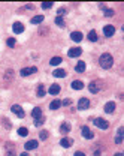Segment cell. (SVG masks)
I'll return each instance as SVG.
<instances>
[{
	"label": "cell",
	"instance_id": "obj_36",
	"mask_svg": "<svg viewBox=\"0 0 124 156\" xmlns=\"http://www.w3.org/2000/svg\"><path fill=\"white\" fill-rule=\"evenodd\" d=\"M12 77H14V71H8V72H6V75H5V78H6V80H11V78Z\"/></svg>",
	"mask_w": 124,
	"mask_h": 156
},
{
	"label": "cell",
	"instance_id": "obj_37",
	"mask_svg": "<svg viewBox=\"0 0 124 156\" xmlns=\"http://www.w3.org/2000/svg\"><path fill=\"white\" fill-rule=\"evenodd\" d=\"M3 122H5V126H6V128L9 129V128H11V123H9V120H8V119H5Z\"/></svg>",
	"mask_w": 124,
	"mask_h": 156
},
{
	"label": "cell",
	"instance_id": "obj_40",
	"mask_svg": "<svg viewBox=\"0 0 124 156\" xmlns=\"http://www.w3.org/2000/svg\"><path fill=\"white\" fill-rule=\"evenodd\" d=\"M33 8H35L33 5H27V6H25V9H33Z\"/></svg>",
	"mask_w": 124,
	"mask_h": 156
},
{
	"label": "cell",
	"instance_id": "obj_20",
	"mask_svg": "<svg viewBox=\"0 0 124 156\" xmlns=\"http://www.w3.org/2000/svg\"><path fill=\"white\" fill-rule=\"evenodd\" d=\"M60 132H61V134H69V132H70V125H69L67 122L61 123V126H60Z\"/></svg>",
	"mask_w": 124,
	"mask_h": 156
},
{
	"label": "cell",
	"instance_id": "obj_1",
	"mask_svg": "<svg viewBox=\"0 0 124 156\" xmlns=\"http://www.w3.org/2000/svg\"><path fill=\"white\" fill-rule=\"evenodd\" d=\"M99 63H100V66L103 69H111V68H112V65H114V57L111 56L109 53H105V54L100 56Z\"/></svg>",
	"mask_w": 124,
	"mask_h": 156
},
{
	"label": "cell",
	"instance_id": "obj_13",
	"mask_svg": "<svg viewBox=\"0 0 124 156\" xmlns=\"http://www.w3.org/2000/svg\"><path fill=\"white\" fill-rule=\"evenodd\" d=\"M103 110H105V113H108V114L114 113L115 111V102H112V101L106 102V105H105V108H103Z\"/></svg>",
	"mask_w": 124,
	"mask_h": 156
},
{
	"label": "cell",
	"instance_id": "obj_23",
	"mask_svg": "<svg viewBox=\"0 0 124 156\" xmlns=\"http://www.w3.org/2000/svg\"><path fill=\"white\" fill-rule=\"evenodd\" d=\"M75 71H76V72H79V74L84 72V71H85V62H78Z\"/></svg>",
	"mask_w": 124,
	"mask_h": 156
},
{
	"label": "cell",
	"instance_id": "obj_21",
	"mask_svg": "<svg viewBox=\"0 0 124 156\" xmlns=\"http://www.w3.org/2000/svg\"><path fill=\"white\" fill-rule=\"evenodd\" d=\"M60 107H61V101H58V99H54L49 104V110H58Z\"/></svg>",
	"mask_w": 124,
	"mask_h": 156
},
{
	"label": "cell",
	"instance_id": "obj_33",
	"mask_svg": "<svg viewBox=\"0 0 124 156\" xmlns=\"http://www.w3.org/2000/svg\"><path fill=\"white\" fill-rule=\"evenodd\" d=\"M39 136H41V140H47L48 138V131H41Z\"/></svg>",
	"mask_w": 124,
	"mask_h": 156
},
{
	"label": "cell",
	"instance_id": "obj_15",
	"mask_svg": "<svg viewBox=\"0 0 124 156\" xmlns=\"http://www.w3.org/2000/svg\"><path fill=\"white\" fill-rule=\"evenodd\" d=\"M123 135H124V128H118V132H117V138H115V143L117 144H121L123 143Z\"/></svg>",
	"mask_w": 124,
	"mask_h": 156
},
{
	"label": "cell",
	"instance_id": "obj_18",
	"mask_svg": "<svg viewBox=\"0 0 124 156\" xmlns=\"http://www.w3.org/2000/svg\"><path fill=\"white\" fill-rule=\"evenodd\" d=\"M53 75H54L55 78H64L67 74H66V71H64V69H55L54 72H53Z\"/></svg>",
	"mask_w": 124,
	"mask_h": 156
},
{
	"label": "cell",
	"instance_id": "obj_39",
	"mask_svg": "<svg viewBox=\"0 0 124 156\" xmlns=\"http://www.w3.org/2000/svg\"><path fill=\"white\" fill-rule=\"evenodd\" d=\"M75 156H85V153H82V152H75Z\"/></svg>",
	"mask_w": 124,
	"mask_h": 156
},
{
	"label": "cell",
	"instance_id": "obj_28",
	"mask_svg": "<svg viewBox=\"0 0 124 156\" xmlns=\"http://www.w3.org/2000/svg\"><path fill=\"white\" fill-rule=\"evenodd\" d=\"M18 134L21 135V136H27L29 135V129L27 128H19L18 129Z\"/></svg>",
	"mask_w": 124,
	"mask_h": 156
},
{
	"label": "cell",
	"instance_id": "obj_19",
	"mask_svg": "<svg viewBox=\"0 0 124 156\" xmlns=\"http://www.w3.org/2000/svg\"><path fill=\"white\" fill-rule=\"evenodd\" d=\"M31 116H33L35 120H36V119H41V117H42V110L39 108V107L33 108V111H31Z\"/></svg>",
	"mask_w": 124,
	"mask_h": 156
},
{
	"label": "cell",
	"instance_id": "obj_30",
	"mask_svg": "<svg viewBox=\"0 0 124 156\" xmlns=\"http://www.w3.org/2000/svg\"><path fill=\"white\" fill-rule=\"evenodd\" d=\"M6 44H8V47H11V48H14L17 42H15V39H14V38H9L8 41H6Z\"/></svg>",
	"mask_w": 124,
	"mask_h": 156
},
{
	"label": "cell",
	"instance_id": "obj_10",
	"mask_svg": "<svg viewBox=\"0 0 124 156\" xmlns=\"http://www.w3.org/2000/svg\"><path fill=\"white\" fill-rule=\"evenodd\" d=\"M72 144H73V140H72V138H67V136L61 138V141H60V146L64 147V149H69Z\"/></svg>",
	"mask_w": 124,
	"mask_h": 156
},
{
	"label": "cell",
	"instance_id": "obj_22",
	"mask_svg": "<svg viewBox=\"0 0 124 156\" xmlns=\"http://www.w3.org/2000/svg\"><path fill=\"white\" fill-rule=\"evenodd\" d=\"M6 156H15V150H14V147H12L11 143L6 144Z\"/></svg>",
	"mask_w": 124,
	"mask_h": 156
},
{
	"label": "cell",
	"instance_id": "obj_26",
	"mask_svg": "<svg viewBox=\"0 0 124 156\" xmlns=\"http://www.w3.org/2000/svg\"><path fill=\"white\" fill-rule=\"evenodd\" d=\"M61 62H63V58H61V57H53V58L49 60V63L53 65V66H57V65H60Z\"/></svg>",
	"mask_w": 124,
	"mask_h": 156
},
{
	"label": "cell",
	"instance_id": "obj_3",
	"mask_svg": "<svg viewBox=\"0 0 124 156\" xmlns=\"http://www.w3.org/2000/svg\"><path fill=\"white\" fill-rule=\"evenodd\" d=\"M94 126H97L99 129H108L109 128V123L105 120V119H94Z\"/></svg>",
	"mask_w": 124,
	"mask_h": 156
},
{
	"label": "cell",
	"instance_id": "obj_9",
	"mask_svg": "<svg viewBox=\"0 0 124 156\" xmlns=\"http://www.w3.org/2000/svg\"><path fill=\"white\" fill-rule=\"evenodd\" d=\"M88 90H90L91 93H99V92H100L99 83H97V81H91V83L88 84Z\"/></svg>",
	"mask_w": 124,
	"mask_h": 156
},
{
	"label": "cell",
	"instance_id": "obj_6",
	"mask_svg": "<svg viewBox=\"0 0 124 156\" xmlns=\"http://www.w3.org/2000/svg\"><path fill=\"white\" fill-rule=\"evenodd\" d=\"M88 107H90L88 98H81V99L78 101V110H87Z\"/></svg>",
	"mask_w": 124,
	"mask_h": 156
},
{
	"label": "cell",
	"instance_id": "obj_11",
	"mask_svg": "<svg viewBox=\"0 0 124 156\" xmlns=\"http://www.w3.org/2000/svg\"><path fill=\"white\" fill-rule=\"evenodd\" d=\"M39 144H37V141L36 140H30V141H27V143H25V150H35V149L37 147Z\"/></svg>",
	"mask_w": 124,
	"mask_h": 156
},
{
	"label": "cell",
	"instance_id": "obj_31",
	"mask_svg": "<svg viewBox=\"0 0 124 156\" xmlns=\"http://www.w3.org/2000/svg\"><path fill=\"white\" fill-rule=\"evenodd\" d=\"M103 12H105V15H106V17H112V15L115 14V12H114V9H108V8H105V9H103Z\"/></svg>",
	"mask_w": 124,
	"mask_h": 156
},
{
	"label": "cell",
	"instance_id": "obj_41",
	"mask_svg": "<svg viewBox=\"0 0 124 156\" xmlns=\"http://www.w3.org/2000/svg\"><path fill=\"white\" fill-rule=\"evenodd\" d=\"M94 156H100V152H99V150H96V152H94Z\"/></svg>",
	"mask_w": 124,
	"mask_h": 156
},
{
	"label": "cell",
	"instance_id": "obj_5",
	"mask_svg": "<svg viewBox=\"0 0 124 156\" xmlns=\"http://www.w3.org/2000/svg\"><path fill=\"white\" fill-rule=\"evenodd\" d=\"M11 111L14 113V114H17V116L19 117V119H23V117L25 116L24 110H23L21 107H19V105H12V107H11Z\"/></svg>",
	"mask_w": 124,
	"mask_h": 156
},
{
	"label": "cell",
	"instance_id": "obj_14",
	"mask_svg": "<svg viewBox=\"0 0 124 156\" xmlns=\"http://www.w3.org/2000/svg\"><path fill=\"white\" fill-rule=\"evenodd\" d=\"M70 39H72V41H75V42H81L82 41V33H81V32H72V33H70Z\"/></svg>",
	"mask_w": 124,
	"mask_h": 156
},
{
	"label": "cell",
	"instance_id": "obj_17",
	"mask_svg": "<svg viewBox=\"0 0 124 156\" xmlns=\"http://www.w3.org/2000/svg\"><path fill=\"white\" fill-rule=\"evenodd\" d=\"M48 93L49 95H58V93H60V86H58V84H53V86H49Z\"/></svg>",
	"mask_w": 124,
	"mask_h": 156
},
{
	"label": "cell",
	"instance_id": "obj_32",
	"mask_svg": "<svg viewBox=\"0 0 124 156\" xmlns=\"http://www.w3.org/2000/svg\"><path fill=\"white\" fill-rule=\"evenodd\" d=\"M43 125V117H41V119H36L35 120V126L37 128V126H42Z\"/></svg>",
	"mask_w": 124,
	"mask_h": 156
},
{
	"label": "cell",
	"instance_id": "obj_34",
	"mask_svg": "<svg viewBox=\"0 0 124 156\" xmlns=\"http://www.w3.org/2000/svg\"><path fill=\"white\" fill-rule=\"evenodd\" d=\"M42 8H43V9H49V8H53V2H45V3H42Z\"/></svg>",
	"mask_w": 124,
	"mask_h": 156
},
{
	"label": "cell",
	"instance_id": "obj_43",
	"mask_svg": "<svg viewBox=\"0 0 124 156\" xmlns=\"http://www.w3.org/2000/svg\"><path fill=\"white\" fill-rule=\"evenodd\" d=\"M19 156H29V155H27V153L24 152V153H21V155H19Z\"/></svg>",
	"mask_w": 124,
	"mask_h": 156
},
{
	"label": "cell",
	"instance_id": "obj_8",
	"mask_svg": "<svg viewBox=\"0 0 124 156\" xmlns=\"http://www.w3.org/2000/svg\"><path fill=\"white\" fill-rule=\"evenodd\" d=\"M114 33H115V27H114V26L108 24V26L103 27V35H105V36L111 38V36H114Z\"/></svg>",
	"mask_w": 124,
	"mask_h": 156
},
{
	"label": "cell",
	"instance_id": "obj_25",
	"mask_svg": "<svg viewBox=\"0 0 124 156\" xmlns=\"http://www.w3.org/2000/svg\"><path fill=\"white\" fill-rule=\"evenodd\" d=\"M43 15H36V17H33L31 18V24H41L42 21H43Z\"/></svg>",
	"mask_w": 124,
	"mask_h": 156
},
{
	"label": "cell",
	"instance_id": "obj_7",
	"mask_svg": "<svg viewBox=\"0 0 124 156\" xmlns=\"http://www.w3.org/2000/svg\"><path fill=\"white\" fill-rule=\"evenodd\" d=\"M81 54H82V48H79V47L70 48V50L67 51V56H69V57H79Z\"/></svg>",
	"mask_w": 124,
	"mask_h": 156
},
{
	"label": "cell",
	"instance_id": "obj_4",
	"mask_svg": "<svg viewBox=\"0 0 124 156\" xmlns=\"http://www.w3.org/2000/svg\"><path fill=\"white\" fill-rule=\"evenodd\" d=\"M81 134H82V136H84L85 140H91V138L94 136V134L91 132V129H90L88 126H82V128H81Z\"/></svg>",
	"mask_w": 124,
	"mask_h": 156
},
{
	"label": "cell",
	"instance_id": "obj_29",
	"mask_svg": "<svg viewBox=\"0 0 124 156\" xmlns=\"http://www.w3.org/2000/svg\"><path fill=\"white\" fill-rule=\"evenodd\" d=\"M55 24L58 26V27H64V20H63V17H57L55 18Z\"/></svg>",
	"mask_w": 124,
	"mask_h": 156
},
{
	"label": "cell",
	"instance_id": "obj_24",
	"mask_svg": "<svg viewBox=\"0 0 124 156\" xmlns=\"http://www.w3.org/2000/svg\"><path fill=\"white\" fill-rule=\"evenodd\" d=\"M36 93H37V96H39V98H43V96H45V93H47V92H45V87H43V84H39V86H37V90H36Z\"/></svg>",
	"mask_w": 124,
	"mask_h": 156
},
{
	"label": "cell",
	"instance_id": "obj_16",
	"mask_svg": "<svg viewBox=\"0 0 124 156\" xmlns=\"http://www.w3.org/2000/svg\"><path fill=\"white\" fill-rule=\"evenodd\" d=\"M70 86H72L73 90H81V89H84V83L79 81V80H75V81H72Z\"/></svg>",
	"mask_w": 124,
	"mask_h": 156
},
{
	"label": "cell",
	"instance_id": "obj_38",
	"mask_svg": "<svg viewBox=\"0 0 124 156\" xmlns=\"http://www.w3.org/2000/svg\"><path fill=\"white\" fill-rule=\"evenodd\" d=\"M61 105H70V101H69V99H64V101L61 102Z\"/></svg>",
	"mask_w": 124,
	"mask_h": 156
},
{
	"label": "cell",
	"instance_id": "obj_27",
	"mask_svg": "<svg viewBox=\"0 0 124 156\" xmlns=\"http://www.w3.org/2000/svg\"><path fill=\"white\" fill-rule=\"evenodd\" d=\"M88 39L91 42H96L97 41V33H96V30H90V33H88Z\"/></svg>",
	"mask_w": 124,
	"mask_h": 156
},
{
	"label": "cell",
	"instance_id": "obj_12",
	"mask_svg": "<svg viewBox=\"0 0 124 156\" xmlns=\"http://www.w3.org/2000/svg\"><path fill=\"white\" fill-rule=\"evenodd\" d=\"M12 30H14V33L19 35V33H23V32H24V26L21 23H14V26H12Z\"/></svg>",
	"mask_w": 124,
	"mask_h": 156
},
{
	"label": "cell",
	"instance_id": "obj_35",
	"mask_svg": "<svg viewBox=\"0 0 124 156\" xmlns=\"http://www.w3.org/2000/svg\"><path fill=\"white\" fill-rule=\"evenodd\" d=\"M66 12H67V9H66V8H60V9L57 11V14H58V17H63L64 14H66Z\"/></svg>",
	"mask_w": 124,
	"mask_h": 156
},
{
	"label": "cell",
	"instance_id": "obj_2",
	"mask_svg": "<svg viewBox=\"0 0 124 156\" xmlns=\"http://www.w3.org/2000/svg\"><path fill=\"white\" fill-rule=\"evenodd\" d=\"M37 72V68L36 66H30V68H23L21 71H19V74H21L23 77H29L31 74H36Z\"/></svg>",
	"mask_w": 124,
	"mask_h": 156
},
{
	"label": "cell",
	"instance_id": "obj_42",
	"mask_svg": "<svg viewBox=\"0 0 124 156\" xmlns=\"http://www.w3.org/2000/svg\"><path fill=\"white\" fill-rule=\"evenodd\" d=\"M114 156H124V155H123V153H115Z\"/></svg>",
	"mask_w": 124,
	"mask_h": 156
}]
</instances>
